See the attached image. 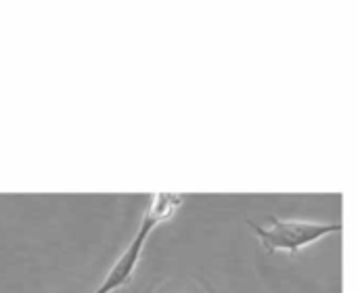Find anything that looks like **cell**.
I'll list each match as a JSON object with an SVG mask.
<instances>
[{"instance_id":"obj_1","label":"cell","mask_w":358,"mask_h":293,"mask_svg":"<svg viewBox=\"0 0 358 293\" xmlns=\"http://www.w3.org/2000/svg\"><path fill=\"white\" fill-rule=\"evenodd\" d=\"M182 201H185V197L178 193H155V195H151V201H149V206L141 218V224H138L134 239L128 243V248L122 252V256L109 269V273L105 275L103 283L94 290V293H113L130 283V279L134 277L136 266L143 258L147 239L151 237V233L159 224H164L166 220H170L178 212Z\"/></svg>"},{"instance_id":"obj_2","label":"cell","mask_w":358,"mask_h":293,"mask_svg":"<svg viewBox=\"0 0 358 293\" xmlns=\"http://www.w3.org/2000/svg\"><path fill=\"white\" fill-rule=\"evenodd\" d=\"M250 229L266 250V254H298L308 245L319 243L321 239L342 233V222H306V220H281L268 218V224H256L248 220Z\"/></svg>"}]
</instances>
